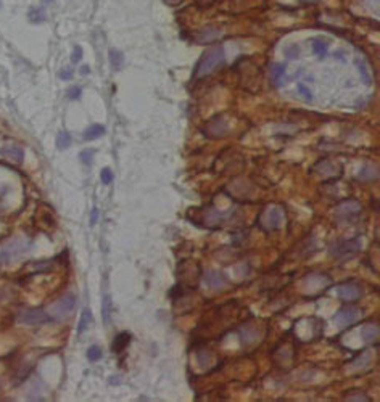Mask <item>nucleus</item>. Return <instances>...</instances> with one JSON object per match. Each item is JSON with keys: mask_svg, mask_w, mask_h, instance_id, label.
I'll list each match as a JSON object with an SVG mask.
<instances>
[{"mask_svg": "<svg viewBox=\"0 0 380 402\" xmlns=\"http://www.w3.org/2000/svg\"><path fill=\"white\" fill-rule=\"evenodd\" d=\"M224 63V48L223 45H216L213 48H209L208 52L203 54V57L200 58L197 69H195V76L197 79H201V77H206L208 74H211L213 71Z\"/></svg>", "mask_w": 380, "mask_h": 402, "instance_id": "1", "label": "nucleus"}, {"mask_svg": "<svg viewBox=\"0 0 380 402\" xmlns=\"http://www.w3.org/2000/svg\"><path fill=\"white\" fill-rule=\"evenodd\" d=\"M29 244L24 240L20 238H12L10 241H7L2 249H0V264H8V262H13L16 259H20L28 253Z\"/></svg>", "mask_w": 380, "mask_h": 402, "instance_id": "2", "label": "nucleus"}, {"mask_svg": "<svg viewBox=\"0 0 380 402\" xmlns=\"http://www.w3.org/2000/svg\"><path fill=\"white\" fill-rule=\"evenodd\" d=\"M361 248L359 238H351V240H339L330 246V255L339 258V259H348L355 256Z\"/></svg>", "mask_w": 380, "mask_h": 402, "instance_id": "3", "label": "nucleus"}, {"mask_svg": "<svg viewBox=\"0 0 380 402\" xmlns=\"http://www.w3.org/2000/svg\"><path fill=\"white\" fill-rule=\"evenodd\" d=\"M361 211H362V206L359 201L350 199V201H343V203L335 209V216H337V219L342 222H350L355 219V217H358Z\"/></svg>", "mask_w": 380, "mask_h": 402, "instance_id": "4", "label": "nucleus"}, {"mask_svg": "<svg viewBox=\"0 0 380 402\" xmlns=\"http://www.w3.org/2000/svg\"><path fill=\"white\" fill-rule=\"evenodd\" d=\"M74 306H76V296L74 294H65L63 298H61L54 308L50 309V317L52 319H58V320H61V319H65V317H68L69 314L73 312V309H74Z\"/></svg>", "mask_w": 380, "mask_h": 402, "instance_id": "5", "label": "nucleus"}, {"mask_svg": "<svg viewBox=\"0 0 380 402\" xmlns=\"http://www.w3.org/2000/svg\"><path fill=\"white\" fill-rule=\"evenodd\" d=\"M18 320L21 323H26V325H42V323H49L54 319L42 309H28L20 314Z\"/></svg>", "mask_w": 380, "mask_h": 402, "instance_id": "6", "label": "nucleus"}, {"mask_svg": "<svg viewBox=\"0 0 380 402\" xmlns=\"http://www.w3.org/2000/svg\"><path fill=\"white\" fill-rule=\"evenodd\" d=\"M361 317V312L358 308H353V306H343V308L337 312L335 316V322L339 323L340 327H350L353 323H356Z\"/></svg>", "mask_w": 380, "mask_h": 402, "instance_id": "7", "label": "nucleus"}, {"mask_svg": "<svg viewBox=\"0 0 380 402\" xmlns=\"http://www.w3.org/2000/svg\"><path fill=\"white\" fill-rule=\"evenodd\" d=\"M361 294H362V290L359 288V285L355 283V282H347V283H343V285L340 286V290H339L340 299L345 301V303L358 301V299L361 298Z\"/></svg>", "mask_w": 380, "mask_h": 402, "instance_id": "8", "label": "nucleus"}, {"mask_svg": "<svg viewBox=\"0 0 380 402\" xmlns=\"http://www.w3.org/2000/svg\"><path fill=\"white\" fill-rule=\"evenodd\" d=\"M0 155L5 156V158H10L16 163H23L24 160V152L23 148L18 145H5L0 148Z\"/></svg>", "mask_w": 380, "mask_h": 402, "instance_id": "9", "label": "nucleus"}, {"mask_svg": "<svg viewBox=\"0 0 380 402\" xmlns=\"http://www.w3.org/2000/svg\"><path fill=\"white\" fill-rule=\"evenodd\" d=\"M206 134H209V137H216V138L223 137L226 134V122L221 121L219 118H216L215 121H211Z\"/></svg>", "mask_w": 380, "mask_h": 402, "instance_id": "10", "label": "nucleus"}, {"mask_svg": "<svg viewBox=\"0 0 380 402\" xmlns=\"http://www.w3.org/2000/svg\"><path fill=\"white\" fill-rule=\"evenodd\" d=\"M131 333H128V331H124V333H119L116 338H114V341H113V351L114 353H122L124 349L128 347V344L131 343Z\"/></svg>", "mask_w": 380, "mask_h": 402, "instance_id": "11", "label": "nucleus"}, {"mask_svg": "<svg viewBox=\"0 0 380 402\" xmlns=\"http://www.w3.org/2000/svg\"><path fill=\"white\" fill-rule=\"evenodd\" d=\"M284 76H285V66L284 65H274L271 69V79L272 84L280 87L282 82H284Z\"/></svg>", "mask_w": 380, "mask_h": 402, "instance_id": "12", "label": "nucleus"}, {"mask_svg": "<svg viewBox=\"0 0 380 402\" xmlns=\"http://www.w3.org/2000/svg\"><path fill=\"white\" fill-rule=\"evenodd\" d=\"M105 134V127L102 124H92L86 129L84 132V138L86 140H95V138H99Z\"/></svg>", "mask_w": 380, "mask_h": 402, "instance_id": "13", "label": "nucleus"}, {"mask_svg": "<svg viewBox=\"0 0 380 402\" xmlns=\"http://www.w3.org/2000/svg\"><path fill=\"white\" fill-rule=\"evenodd\" d=\"M110 63H111L114 71H119V69L122 68V65H124V55H122L119 50L111 48L110 50Z\"/></svg>", "mask_w": 380, "mask_h": 402, "instance_id": "14", "label": "nucleus"}, {"mask_svg": "<svg viewBox=\"0 0 380 402\" xmlns=\"http://www.w3.org/2000/svg\"><path fill=\"white\" fill-rule=\"evenodd\" d=\"M91 322H92V312L89 309H84L82 316H81V320H79V325H77V333L79 335L84 333V331L89 328Z\"/></svg>", "mask_w": 380, "mask_h": 402, "instance_id": "15", "label": "nucleus"}, {"mask_svg": "<svg viewBox=\"0 0 380 402\" xmlns=\"http://www.w3.org/2000/svg\"><path fill=\"white\" fill-rule=\"evenodd\" d=\"M206 283L208 286H213V288H221L224 283H226V278L221 275L219 272H209L206 275Z\"/></svg>", "mask_w": 380, "mask_h": 402, "instance_id": "16", "label": "nucleus"}, {"mask_svg": "<svg viewBox=\"0 0 380 402\" xmlns=\"http://www.w3.org/2000/svg\"><path fill=\"white\" fill-rule=\"evenodd\" d=\"M377 336H378V328H377V325H369L366 328H362V339H364L366 343L375 341Z\"/></svg>", "mask_w": 380, "mask_h": 402, "instance_id": "17", "label": "nucleus"}, {"mask_svg": "<svg viewBox=\"0 0 380 402\" xmlns=\"http://www.w3.org/2000/svg\"><path fill=\"white\" fill-rule=\"evenodd\" d=\"M327 48H329V45H327V42L321 40V39H316L313 40V52L314 54L319 57V58H324L325 54H327Z\"/></svg>", "mask_w": 380, "mask_h": 402, "instance_id": "18", "label": "nucleus"}, {"mask_svg": "<svg viewBox=\"0 0 380 402\" xmlns=\"http://www.w3.org/2000/svg\"><path fill=\"white\" fill-rule=\"evenodd\" d=\"M356 63V66H358V69H359V73H361V77H362V82L364 84H367V85H370L372 84V77H370V74H369V71H367V66H366V63L364 61H361V60H356L355 61Z\"/></svg>", "mask_w": 380, "mask_h": 402, "instance_id": "19", "label": "nucleus"}, {"mask_svg": "<svg viewBox=\"0 0 380 402\" xmlns=\"http://www.w3.org/2000/svg\"><path fill=\"white\" fill-rule=\"evenodd\" d=\"M71 135H69L66 130H63V132H60L58 137H57V146L60 148V150H66V148L71 145Z\"/></svg>", "mask_w": 380, "mask_h": 402, "instance_id": "20", "label": "nucleus"}, {"mask_svg": "<svg viewBox=\"0 0 380 402\" xmlns=\"http://www.w3.org/2000/svg\"><path fill=\"white\" fill-rule=\"evenodd\" d=\"M28 18L31 23H44L46 21V12L42 10V8H32V10L29 12L28 15Z\"/></svg>", "mask_w": 380, "mask_h": 402, "instance_id": "21", "label": "nucleus"}, {"mask_svg": "<svg viewBox=\"0 0 380 402\" xmlns=\"http://www.w3.org/2000/svg\"><path fill=\"white\" fill-rule=\"evenodd\" d=\"M280 219H282V213L279 211L277 208H274L272 211L269 213V221H268V224L271 225V229H277L279 224H280Z\"/></svg>", "mask_w": 380, "mask_h": 402, "instance_id": "22", "label": "nucleus"}, {"mask_svg": "<svg viewBox=\"0 0 380 402\" xmlns=\"http://www.w3.org/2000/svg\"><path fill=\"white\" fill-rule=\"evenodd\" d=\"M87 359L91 362H97L102 359V349L97 346V344H92L89 349H87Z\"/></svg>", "mask_w": 380, "mask_h": 402, "instance_id": "23", "label": "nucleus"}, {"mask_svg": "<svg viewBox=\"0 0 380 402\" xmlns=\"http://www.w3.org/2000/svg\"><path fill=\"white\" fill-rule=\"evenodd\" d=\"M110 312H111V299H110L108 294H105V298H103V322H105V325H108V322H110Z\"/></svg>", "mask_w": 380, "mask_h": 402, "instance_id": "24", "label": "nucleus"}, {"mask_svg": "<svg viewBox=\"0 0 380 402\" xmlns=\"http://www.w3.org/2000/svg\"><path fill=\"white\" fill-rule=\"evenodd\" d=\"M216 37H219V32L218 31H213V29H206L205 32H201L200 36H198V40L200 42H209V40H213V39H216Z\"/></svg>", "mask_w": 380, "mask_h": 402, "instance_id": "25", "label": "nucleus"}, {"mask_svg": "<svg viewBox=\"0 0 380 402\" xmlns=\"http://www.w3.org/2000/svg\"><path fill=\"white\" fill-rule=\"evenodd\" d=\"M100 179H102V182L105 183V185H110V183L113 182V179H114L113 171L110 168H103L102 172H100Z\"/></svg>", "mask_w": 380, "mask_h": 402, "instance_id": "26", "label": "nucleus"}, {"mask_svg": "<svg viewBox=\"0 0 380 402\" xmlns=\"http://www.w3.org/2000/svg\"><path fill=\"white\" fill-rule=\"evenodd\" d=\"M298 92H300V95H303L306 102H313V93H311V90H309L306 85L298 84Z\"/></svg>", "mask_w": 380, "mask_h": 402, "instance_id": "27", "label": "nucleus"}, {"mask_svg": "<svg viewBox=\"0 0 380 402\" xmlns=\"http://www.w3.org/2000/svg\"><path fill=\"white\" fill-rule=\"evenodd\" d=\"M94 155H95V152H94V150H84V152L81 153V160H82V163H84V164H87V166H91V164H92V158H94Z\"/></svg>", "mask_w": 380, "mask_h": 402, "instance_id": "28", "label": "nucleus"}, {"mask_svg": "<svg viewBox=\"0 0 380 402\" xmlns=\"http://www.w3.org/2000/svg\"><path fill=\"white\" fill-rule=\"evenodd\" d=\"M81 92H82V90H81V87H71V89L68 90L66 95H68V98H69V100H77L79 97H81Z\"/></svg>", "mask_w": 380, "mask_h": 402, "instance_id": "29", "label": "nucleus"}, {"mask_svg": "<svg viewBox=\"0 0 380 402\" xmlns=\"http://www.w3.org/2000/svg\"><path fill=\"white\" fill-rule=\"evenodd\" d=\"M81 58H82V48L76 45L74 50H73V55H71V61H73V63H79Z\"/></svg>", "mask_w": 380, "mask_h": 402, "instance_id": "30", "label": "nucleus"}, {"mask_svg": "<svg viewBox=\"0 0 380 402\" xmlns=\"http://www.w3.org/2000/svg\"><path fill=\"white\" fill-rule=\"evenodd\" d=\"M285 55H287V58L295 60V58L298 57V47H297V45H291V47H288V48L285 50Z\"/></svg>", "mask_w": 380, "mask_h": 402, "instance_id": "31", "label": "nucleus"}, {"mask_svg": "<svg viewBox=\"0 0 380 402\" xmlns=\"http://www.w3.org/2000/svg\"><path fill=\"white\" fill-rule=\"evenodd\" d=\"M58 76H60V79L69 81V79H73V71H71V69H61Z\"/></svg>", "mask_w": 380, "mask_h": 402, "instance_id": "32", "label": "nucleus"}, {"mask_svg": "<svg viewBox=\"0 0 380 402\" xmlns=\"http://www.w3.org/2000/svg\"><path fill=\"white\" fill-rule=\"evenodd\" d=\"M97 221H99V209L94 208L92 213H91V225H95Z\"/></svg>", "mask_w": 380, "mask_h": 402, "instance_id": "33", "label": "nucleus"}, {"mask_svg": "<svg viewBox=\"0 0 380 402\" xmlns=\"http://www.w3.org/2000/svg\"><path fill=\"white\" fill-rule=\"evenodd\" d=\"M345 399H348V400H369L367 396H359V394H353V396L347 394V396H345Z\"/></svg>", "mask_w": 380, "mask_h": 402, "instance_id": "34", "label": "nucleus"}, {"mask_svg": "<svg viewBox=\"0 0 380 402\" xmlns=\"http://www.w3.org/2000/svg\"><path fill=\"white\" fill-rule=\"evenodd\" d=\"M89 73H91L89 66H82V68H81V74H89Z\"/></svg>", "mask_w": 380, "mask_h": 402, "instance_id": "35", "label": "nucleus"}, {"mask_svg": "<svg viewBox=\"0 0 380 402\" xmlns=\"http://www.w3.org/2000/svg\"><path fill=\"white\" fill-rule=\"evenodd\" d=\"M335 57H337L339 60H345V52H337V54H335Z\"/></svg>", "mask_w": 380, "mask_h": 402, "instance_id": "36", "label": "nucleus"}, {"mask_svg": "<svg viewBox=\"0 0 380 402\" xmlns=\"http://www.w3.org/2000/svg\"><path fill=\"white\" fill-rule=\"evenodd\" d=\"M302 2H305V4H313V2H317V0H302Z\"/></svg>", "mask_w": 380, "mask_h": 402, "instance_id": "37", "label": "nucleus"}, {"mask_svg": "<svg viewBox=\"0 0 380 402\" xmlns=\"http://www.w3.org/2000/svg\"><path fill=\"white\" fill-rule=\"evenodd\" d=\"M44 2H46V4H49V2H52V0H44Z\"/></svg>", "mask_w": 380, "mask_h": 402, "instance_id": "38", "label": "nucleus"}, {"mask_svg": "<svg viewBox=\"0 0 380 402\" xmlns=\"http://www.w3.org/2000/svg\"><path fill=\"white\" fill-rule=\"evenodd\" d=\"M0 7H2V4H0Z\"/></svg>", "mask_w": 380, "mask_h": 402, "instance_id": "39", "label": "nucleus"}]
</instances>
